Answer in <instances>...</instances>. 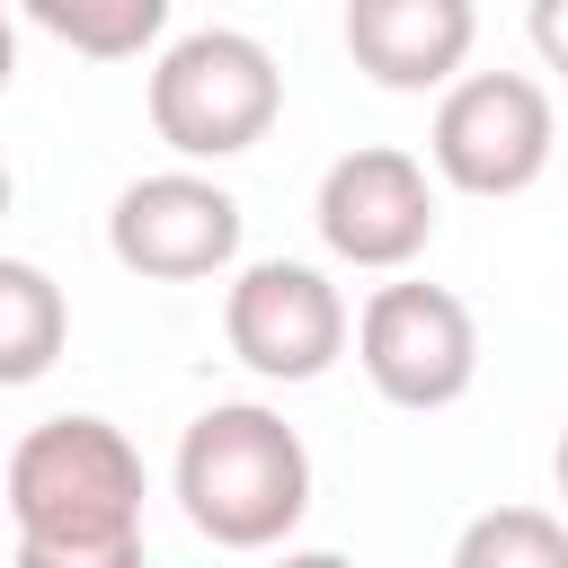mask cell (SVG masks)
<instances>
[{"mask_svg":"<svg viewBox=\"0 0 568 568\" xmlns=\"http://www.w3.org/2000/svg\"><path fill=\"white\" fill-rule=\"evenodd\" d=\"M62 337H71L62 284L44 266H27V257H0V390L44 382L53 355H62Z\"/></svg>","mask_w":568,"mask_h":568,"instance_id":"cell-10","label":"cell"},{"mask_svg":"<svg viewBox=\"0 0 568 568\" xmlns=\"http://www.w3.org/2000/svg\"><path fill=\"white\" fill-rule=\"evenodd\" d=\"M106 248L142 284H204V275H222L240 257V195L195 178V169L133 178L115 195V213H106Z\"/></svg>","mask_w":568,"mask_h":568,"instance_id":"cell-7","label":"cell"},{"mask_svg":"<svg viewBox=\"0 0 568 568\" xmlns=\"http://www.w3.org/2000/svg\"><path fill=\"white\" fill-rule=\"evenodd\" d=\"M311 222H320L328 257L390 275V266H408L435 240V178H426V160H408L390 142H364V151L328 160Z\"/></svg>","mask_w":568,"mask_h":568,"instance_id":"cell-8","label":"cell"},{"mask_svg":"<svg viewBox=\"0 0 568 568\" xmlns=\"http://www.w3.org/2000/svg\"><path fill=\"white\" fill-rule=\"evenodd\" d=\"M18 541H115L142 532V453L106 417H44L9 453Z\"/></svg>","mask_w":568,"mask_h":568,"instance_id":"cell-2","label":"cell"},{"mask_svg":"<svg viewBox=\"0 0 568 568\" xmlns=\"http://www.w3.org/2000/svg\"><path fill=\"white\" fill-rule=\"evenodd\" d=\"M53 44H71V53H89V62H133V53H151L160 44V27H169V0H18Z\"/></svg>","mask_w":568,"mask_h":568,"instance_id":"cell-11","label":"cell"},{"mask_svg":"<svg viewBox=\"0 0 568 568\" xmlns=\"http://www.w3.org/2000/svg\"><path fill=\"white\" fill-rule=\"evenodd\" d=\"M284 115V71L257 36L240 27H195L160 44L151 62V133L178 160H240L275 133Z\"/></svg>","mask_w":568,"mask_h":568,"instance_id":"cell-3","label":"cell"},{"mask_svg":"<svg viewBox=\"0 0 568 568\" xmlns=\"http://www.w3.org/2000/svg\"><path fill=\"white\" fill-rule=\"evenodd\" d=\"M453 568H568V524L550 506H488L462 524Z\"/></svg>","mask_w":568,"mask_h":568,"instance_id":"cell-12","label":"cell"},{"mask_svg":"<svg viewBox=\"0 0 568 568\" xmlns=\"http://www.w3.org/2000/svg\"><path fill=\"white\" fill-rule=\"evenodd\" d=\"M479 44L470 0H346V53L382 89H444Z\"/></svg>","mask_w":568,"mask_h":568,"instance_id":"cell-9","label":"cell"},{"mask_svg":"<svg viewBox=\"0 0 568 568\" xmlns=\"http://www.w3.org/2000/svg\"><path fill=\"white\" fill-rule=\"evenodd\" d=\"M524 27H532V53H541L550 71H568V0H532Z\"/></svg>","mask_w":568,"mask_h":568,"instance_id":"cell-14","label":"cell"},{"mask_svg":"<svg viewBox=\"0 0 568 568\" xmlns=\"http://www.w3.org/2000/svg\"><path fill=\"white\" fill-rule=\"evenodd\" d=\"M9 568H142V532H115V541H18Z\"/></svg>","mask_w":568,"mask_h":568,"instance_id":"cell-13","label":"cell"},{"mask_svg":"<svg viewBox=\"0 0 568 568\" xmlns=\"http://www.w3.org/2000/svg\"><path fill=\"white\" fill-rule=\"evenodd\" d=\"M550 89L524 71H462L435 98V133L426 160L444 186L462 195H524L550 169Z\"/></svg>","mask_w":568,"mask_h":568,"instance_id":"cell-4","label":"cell"},{"mask_svg":"<svg viewBox=\"0 0 568 568\" xmlns=\"http://www.w3.org/2000/svg\"><path fill=\"white\" fill-rule=\"evenodd\" d=\"M178 506L213 550H275L311 506V453L275 408L222 399L178 435Z\"/></svg>","mask_w":568,"mask_h":568,"instance_id":"cell-1","label":"cell"},{"mask_svg":"<svg viewBox=\"0 0 568 568\" xmlns=\"http://www.w3.org/2000/svg\"><path fill=\"white\" fill-rule=\"evenodd\" d=\"M0 222H9V160H0Z\"/></svg>","mask_w":568,"mask_h":568,"instance_id":"cell-18","label":"cell"},{"mask_svg":"<svg viewBox=\"0 0 568 568\" xmlns=\"http://www.w3.org/2000/svg\"><path fill=\"white\" fill-rule=\"evenodd\" d=\"M355 364L390 408H453L479 382V320L444 284H382L355 320Z\"/></svg>","mask_w":568,"mask_h":568,"instance_id":"cell-5","label":"cell"},{"mask_svg":"<svg viewBox=\"0 0 568 568\" xmlns=\"http://www.w3.org/2000/svg\"><path fill=\"white\" fill-rule=\"evenodd\" d=\"M550 479H559V497H568V426H559V453H550Z\"/></svg>","mask_w":568,"mask_h":568,"instance_id":"cell-17","label":"cell"},{"mask_svg":"<svg viewBox=\"0 0 568 568\" xmlns=\"http://www.w3.org/2000/svg\"><path fill=\"white\" fill-rule=\"evenodd\" d=\"M222 337L257 382H320L346 355V302L302 257H257L222 293Z\"/></svg>","mask_w":568,"mask_h":568,"instance_id":"cell-6","label":"cell"},{"mask_svg":"<svg viewBox=\"0 0 568 568\" xmlns=\"http://www.w3.org/2000/svg\"><path fill=\"white\" fill-rule=\"evenodd\" d=\"M9 80H18V36H9V18H0V98H9Z\"/></svg>","mask_w":568,"mask_h":568,"instance_id":"cell-16","label":"cell"},{"mask_svg":"<svg viewBox=\"0 0 568 568\" xmlns=\"http://www.w3.org/2000/svg\"><path fill=\"white\" fill-rule=\"evenodd\" d=\"M275 568H355V559H346V550H284Z\"/></svg>","mask_w":568,"mask_h":568,"instance_id":"cell-15","label":"cell"}]
</instances>
